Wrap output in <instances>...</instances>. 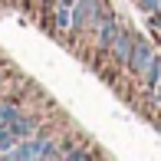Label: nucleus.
<instances>
[{"instance_id":"8","label":"nucleus","mask_w":161,"mask_h":161,"mask_svg":"<svg viewBox=\"0 0 161 161\" xmlns=\"http://www.w3.org/2000/svg\"><path fill=\"white\" fill-rule=\"evenodd\" d=\"M151 99H155V102H158V105H161V82H158V89H155V92H151Z\"/></svg>"},{"instance_id":"3","label":"nucleus","mask_w":161,"mask_h":161,"mask_svg":"<svg viewBox=\"0 0 161 161\" xmlns=\"http://www.w3.org/2000/svg\"><path fill=\"white\" fill-rule=\"evenodd\" d=\"M155 56H158V53H155V46H151L145 36H138L135 46H131V56H128V66H125V69H128V72H135V76L142 79V72L151 66V59H155Z\"/></svg>"},{"instance_id":"2","label":"nucleus","mask_w":161,"mask_h":161,"mask_svg":"<svg viewBox=\"0 0 161 161\" xmlns=\"http://www.w3.org/2000/svg\"><path fill=\"white\" fill-rule=\"evenodd\" d=\"M99 13H102V3H99V0H76V7H72V26H69V36L89 30V26H96Z\"/></svg>"},{"instance_id":"1","label":"nucleus","mask_w":161,"mask_h":161,"mask_svg":"<svg viewBox=\"0 0 161 161\" xmlns=\"http://www.w3.org/2000/svg\"><path fill=\"white\" fill-rule=\"evenodd\" d=\"M36 158H63V151L56 148L53 138L33 135V138H23L13 151H7V155H3V161H36Z\"/></svg>"},{"instance_id":"4","label":"nucleus","mask_w":161,"mask_h":161,"mask_svg":"<svg viewBox=\"0 0 161 161\" xmlns=\"http://www.w3.org/2000/svg\"><path fill=\"white\" fill-rule=\"evenodd\" d=\"M92 30H96V46H99V49H108V46H112V40H115V33L122 30V23H119V20H115V13L102 10V13H99V20H96V26H92Z\"/></svg>"},{"instance_id":"6","label":"nucleus","mask_w":161,"mask_h":161,"mask_svg":"<svg viewBox=\"0 0 161 161\" xmlns=\"http://www.w3.org/2000/svg\"><path fill=\"white\" fill-rule=\"evenodd\" d=\"M142 82H145V92H148V96L158 89V82H161V53L155 56V59H151V66H148V69L142 72Z\"/></svg>"},{"instance_id":"5","label":"nucleus","mask_w":161,"mask_h":161,"mask_svg":"<svg viewBox=\"0 0 161 161\" xmlns=\"http://www.w3.org/2000/svg\"><path fill=\"white\" fill-rule=\"evenodd\" d=\"M135 40H138V33L125 30V26L115 33V40H112V46H108V53H112V59L119 63V66H128V56H131V46H135Z\"/></svg>"},{"instance_id":"7","label":"nucleus","mask_w":161,"mask_h":161,"mask_svg":"<svg viewBox=\"0 0 161 161\" xmlns=\"http://www.w3.org/2000/svg\"><path fill=\"white\" fill-rule=\"evenodd\" d=\"M151 30L161 36V13H151Z\"/></svg>"}]
</instances>
